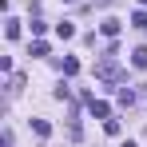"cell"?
I'll use <instances>...</instances> for the list:
<instances>
[{
  "instance_id": "cell-1",
  "label": "cell",
  "mask_w": 147,
  "mask_h": 147,
  "mask_svg": "<svg viewBox=\"0 0 147 147\" xmlns=\"http://www.w3.org/2000/svg\"><path fill=\"white\" fill-rule=\"evenodd\" d=\"M96 76L107 80V84H119V80H123V68H119V60H115V52H107V56L96 64Z\"/></svg>"
},
{
  "instance_id": "cell-2",
  "label": "cell",
  "mask_w": 147,
  "mask_h": 147,
  "mask_svg": "<svg viewBox=\"0 0 147 147\" xmlns=\"http://www.w3.org/2000/svg\"><path fill=\"white\" fill-rule=\"evenodd\" d=\"M88 107H92V115H96V119H107V115H111V107H107L103 99H88Z\"/></svg>"
},
{
  "instance_id": "cell-3",
  "label": "cell",
  "mask_w": 147,
  "mask_h": 147,
  "mask_svg": "<svg viewBox=\"0 0 147 147\" xmlns=\"http://www.w3.org/2000/svg\"><path fill=\"white\" fill-rule=\"evenodd\" d=\"M119 20H111V16H107V20H103V24H99V32H103V36H119Z\"/></svg>"
},
{
  "instance_id": "cell-4",
  "label": "cell",
  "mask_w": 147,
  "mask_h": 147,
  "mask_svg": "<svg viewBox=\"0 0 147 147\" xmlns=\"http://www.w3.org/2000/svg\"><path fill=\"white\" fill-rule=\"evenodd\" d=\"M32 131H36V135H44V139H48V135H52V123H48V119H32Z\"/></svg>"
},
{
  "instance_id": "cell-5",
  "label": "cell",
  "mask_w": 147,
  "mask_h": 147,
  "mask_svg": "<svg viewBox=\"0 0 147 147\" xmlns=\"http://www.w3.org/2000/svg\"><path fill=\"white\" fill-rule=\"evenodd\" d=\"M131 64L143 72V68H147V48H135V52H131Z\"/></svg>"
},
{
  "instance_id": "cell-6",
  "label": "cell",
  "mask_w": 147,
  "mask_h": 147,
  "mask_svg": "<svg viewBox=\"0 0 147 147\" xmlns=\"http://www.w3.org/2000/svg\"><path fill=\"white\" fill-rule=\"evenodd\" d=\"M131 24L139 28V32H147V8H139V12H135V16H131Z\"/></svg>"
},
{
  "instance_id": "cell-7",
  "label": "cell",
  "mask_w": 147,
  "mask_h": 147,
  "mask_svg": "<svg viewBox=\"0 0 147 147\" xmlns=\"http://www.w3.org/2000/svg\"><path fill=\"white\" fill-rule=\"evenodd\" d=\"M4 36L16 40V36H20V20H8V24H4Z\"/></svg>"
},
{
  "instance_id": "cell-8",
  "label": "cell",
  "mask_w": 147,
  "mask_h": 147,
  "mask_svg": "<svg viewBox=\"0 0 147 147\" xmlns=\"http://www.w3.org/2000/svg\"><path fill=\"white\" fill-rule=\"evenodd\" d=\"M56 36H60V40H72L76 28H72V24H56Z\"/></svg>"
},
{
  "instance_id": "cell-9",
  "label": "cell",
  "mask_w": 147,
  "mask_h": 147,
  "mask_svg": "<svg viewBox=\"0 0 147 147\" xmlns=\"http://www.w3.org/2000/svg\"><path fill=\"white\" fill-rule=\"evenodd\" d=\"M119 103H123V107H131V103H135V92H131V88H119Z\"/></svg>"
},
{
  "instance_id": "cell-10",
  "label": "cell",
  "mask_w": 147,
  "mask_h": 147,
  "mask_svg": "<svg viewBox=\"0 0 147 147\" xmlns=\"http://www.w3.org/2000/svg\"><path fill=\"white\" fill-rule=\"evenodd\" d=\"M80 72V60H72V56H68V60H64V76H76Z\"/></svg>"
},
{
  "instance_id": "cell-11",
  "label": "cell",
  "mask_w": 147,
  "mask_h": 147,
  "mask_svg": "<svg viewBox=\"0 0 147 147\" xmlns=\"http://www.w3.org/2000/svg\"><path fill=\"white\" fill-rule=\"evenodd\" d=\"M123 147H135V143H131V139H127V143H123Z\"/></svg>"
},
{
  "instance_id": "cell-12",
  "label": "cell",
  "mask_w": 147,
  "mask_h": 147,
  "mask_svg": "<svg viewBox=\"0 0 147 147\" xmlns=\"http://www.w3.org/2000/svg\"><path fill=\"white\" fill-rule=\"evenodd\" d=\"M139 4H143V8H147V0H139Z\"/></svg>"
},
{
  "instance_id": "cell-13",
  "label": "cell",
  "mask_w": 147,
  "mask_h": 147,
  "mask_svg": "<svg viewBox=\"0 0 147 147\" xmlns=\"http://www.w3.org/2000/svg\"><path fill=\"white\" fill-rule=\"evenodd\" d=\"M68 4H76V0H68Z\"/></svg>"
}]
</instances>
